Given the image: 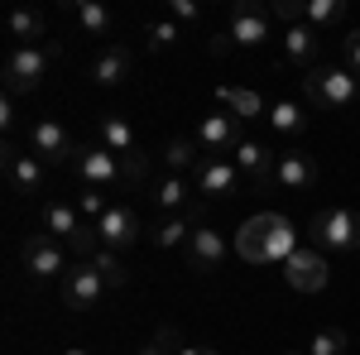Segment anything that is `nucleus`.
Segmentation results:
<instances>
[{
  "label": "nucleus",
  "instance_id": "obj_1",
  "mask_svg": "<svg viewBox=\"0 0 360 355\" xmlns=\"http://www.w3.org/2000/svg\"><path fill=\"white\" fill-rule=\"evenodd\" d=\"M293 226L274 212H264V217H250L240 226V235H236V254L245 259V264H269V259H288L293 254Z\"/></svg>",
  "mask_w": 360,
  "mask_h": 355
},
{
  "label": "nucleus",
  "instance_id": "obj_2",
  "mask_svg": "<svg viewBox=\"0 0 360 355\" xmlns=\"http://www.w3.org/2000/svg\"><path fill=\"white\" fill-rule=\"evenodd\" d=\"M303 91L317 110H346L360 101V77L346 63H327V67L317 63V67L303 72Z\"/></svg>",
  "mask_w": 360,
  "mask_h": 355
},
{
  "label": "nucleus",
  "instance_id": "obj_3",
  "mask_svg": "<svg viewBox=\"0 0 360 355\" xmlns=\"http://www.w3.org/2000/svg\"><path fill=\"white\" fill-rule=\"evenodd\" d=\"M44 231H49L53 240H68V250H72L77 259H96V250H101L96 226H86L82 212L68 207V202H49V207H44Z\"/></svg>",
  "mask_w": 360,
  "mask_h": 355
},
{
  "label": "nucleus",
  "instance_id": "obj_4",
  "mask_svg": "<svg viewBox=\"0 0 360 355\" xmlns=\"http://www.w3.org/2000/svg\"><path fill=\"white\" fill-rule=\"evenodd\" d=\"M58 63L53 44H39V49H15L5 58V96H25L49 77V67Z\"/></svg>",
  "mask_w": 360,
  "mask_h": 355
},
{
  "label": "nucleus",
  "instance_id": "obj_5",
  "mask_svg": "<svg viewBox=\"0 0 360 355\" xmlns=\"http://www.w3.org/2000/svg\"><path fill=\"white\" fill-rule=\"evenodd\" d=\"M307 235H312V245H317V250L351 254V250H360V212H346V207H336V212H317L312 226H307Z\"/></svg>",
  "mask_w": 360,
  "mask_h": 355
},
{
  "label": "nucleus",
  "instance_id": "obj_6",
  "mask_svg": "<svg viewBox=\"0 0 360 355\" xmlns=\"http://www.w3.org/2000/svg\"><path fill=\"white\" fill-rule=\"evenodd\" d=\"M245 144V120L236 115V110H217V115H202V125H197V149L207 154V159H231L236 149Z\"/></svg>",
  "mask_w": 360,
  "mask_h": 355
},
{
  "label": "nucleus",
  "instance_id": "obj_7",
  "mask_svg": "<svg viewBox=\"0 0 360 355\" xmlns=\"http://www.w3.org/2000/svg\"><path fill=\"white\" fill-rule=\"evenodd\" d=\"M106 293V278L96 273L91 259H77L72 269L63 273V307H72V312H91L96 302Z\"/></svg>",
  "mask_w": 360,
  "mask_h": 355
},
{
  "label": "nucleus",
  "instance_id": "obj_8",
  "mask_svg": "<svg viewBox=\"0 0 360 355\" xmlns=\"http://www.w3.org/2000/svg\"><path fill=\"white\" fill-rule=\"evenodd\" d=\"M77 178H82V188H115V183H125L120 178V159H115L106 144H77Z\"/></svg>",
  "mask_w": 360,
  "mask_h": 355
},
{
  "label": "nucleus",
  "instance_id": "obj_9",
  "mask_svg": "<svg viewBox=\"0 0 360 355\" xmlns=\"http://www.w3.org/2000/svg\"><path fill=\"white\" fill-rule=\"evenodd\" d=\"M96 235H101V245L106 250H135L144 240V221H139L135 207H106V217L96 221Z\"/></svg>",
  "mask_w": 360,
  "mask_h": 355
},
{
  "label": "nucleus",
  "instance_id": "obj_10",
  "mask_svg": "<svg viewBox=\"0 0 360 355\" xmlns=\"http://www.w3.org/2000/svg\"><path fill=\"white\" fill-rule=\"evenodd\" d=\"M25 269H29V278H58V273H68L72 264H68V250L58 245L49 231H34L25 240Z\"/></svg>",
  "mask_w": 360,
  "mask_h": 355
},
{
  "label": "nucleus",
  "instance_id": "obj_11",
  "mask_svg": "<svg viewBox=\"0 0 360 355\" xmlns=\"http://www.w3.org/2000/svg\"><path fill=\"white\" fill-rule=\"evenodd\" d=\"M5 183H10V192H20V197H39L44 183H49V164L25 154V149H15V144H5Z\"/></svg>",
  "mask_w": 360,
  "mask_h": 355
},
{
  "label": "nucleus",
  "instance_id": "obj_12",
  "mask_svg": "<svg viewBox=\"0 0 360 355\" xmlns=\"http://www.w3.org/2000/svg\"><path fill=\"white\" fill-rule=\"evenodd\" d=\"M29 154L44 159L49 168H58V164H72V159H77V144L68 139V130H63L58 120H34V130H29Z\"/></svg>",
  "mask_w": 360,
  "mask_h": 355
},
{
  "label": "nucleus",
  "instance_id": "obj_13",
  "mask_svg": "<svg viewBox=\"0 0 360 355\" xmlns=\"http://www.w3.org/2000/svg\"><path fill=\"white\" fill-rule=\"evenodd\" d=\"M231 164L240 168L245 188H274V178H278V154H274V149H264L259 139H245V144L231 154Z\"/></svg>",
  "mask_w": 360,
  "mask_h": 355
},
{
  "label": "nucleus",
  "instance_id": "obj_14",
  "mask_svg": "<svg viewBox=\"0 0 360 355\" xmlns=\"http://www.w3.org/2000/svg\"><path fill=\"white\" fill-rule=\"evenodd\" d=\"M226 29H231L236 49H259V44H269V10L255 5V0H236Z\"/></svg>",
  "mask_w": 360,
  "mask_h": 355
},
{
  "label": "nucleus",
  "instance_id": "obj_15",
  "mask_svg": "<svg viewBox=\"0 0 360 355\" xmlns=\"http://www.w3.org/2000/svg\"><path fill=\"white\" fill-rule=\"evenodd\" d=\"M283 278H288V288H298V293H322V288H327V259H322L317 250H293V254L283 259Z\"/></svg>",
  "mask_w": 360,
  "mask_h": 355
},
{
  "label": "nucleus",
  "instance_id": "obj_16",
  "mask_svg": "<svg viewBox=\"0 0 360 355\" xmlns=\"http://www.w3.org/2000/svg\"><path fill=\"white\" fill-rule=\"evenodd\" d=\"M240 188H245V178H240V168L231 159H202L197 192H207V197H240Z\"/></svg>",
  "mask_w": 360,
  "mask_h": 355
},
{
  "label": "nucleus",
  "instance_id": "obj_17",
  "mask_svg": "<svg viewBox=\"0 0 360 355\" xmlns=\"http://www.w3.org/2000/svg\"><path fill=\"white\" fill-rule=\"evenodd\" d=\"M188 264H193L197 273H212L226 264V240L221 231H212V226H197L193 240H188Z\"/></svg>",
  "mask_w": 360,
  "mask_h": 355
},
{
  "label": "nucleus",
  "instance_id": "obj_18",
  "mask_svg": "<svg viewBox=\"0 0 360 355\" xmlns=\"http://www.w3.org/2000/svg\"><path fill=\"white\" fill-rule=\"evenodd\" d=\"M202 226V207H188L183 217H159L149 226V240L159 250H178L183 240H193V231Z\"/></svg>",
  "mask_w": 360,
  "mask_h": 355
},
{
  "label": "nucleus",
  "instance_id": "obj_19",
  "mask_svg": "<svg viewBox=\"0 0 360 355\" xmlns=\"http://www.w3.org/2000/svg\"><path fill=\"white\" fill-rule=\"evenodd\" d=\"M312 183H317V164H312V154H298V149L278 154V178H274V188H283V192H307Z\"/></svg>",
  "mask_w": 360,
  "mask_h": 355
},
{
  "label": "nucleus",
  "instance_id": "obj_20",
  "mask_svg": "<svg viewBox=\"0 0 360 355\" xmlns=\"http://www.w3.org/2000/svg\"><path fill=\"white\" fill-rule=\"evenodd\" d=\"M317 53H322V34L312 25H293L283 34V58L298 63V67H317Z\"/></svg>",
  "mask_w": 360,
  "mask_h": 355
},
{
  "label": "nucleus",
  "instance_id": "obj_21",
  "mask_svg": "<svg viewBox=\"0 0 360 355\" xmlns=\"http://www.w3.org/2000/svg\"><path fill=\"white\" fill-rule=\"evenodd\" d=\"M130 72H135V53H130L125 44H111L106 53L96 58V67H91V77H96L101 86H120Z\"/></svg>",
  "mask_w": 360,
  "mask_h": 355
},
{
  "label": "nucleus",
  "instance_id": "obj_22",
  "mask_svg": "<svg viewBox=\"0 0 360 355\" xmlns=\"http://www.w3.org/2000/svg\"><path fill=\"white\" fill-rule=\"evenodd\" d=\"M149 202H154L164 217H183V212H188V183L173 178V173H164V178L149 183Z\"/></svg>",
  "mask_w": 360,
  "mask_h": 355
},
{
  "label": "nucleus",
  "instance_id": "obj_23",
  "mask_svg": "<svg viewBox=\"0 0 360 355\" xmlns=\"http://www.w3.org/2000/svg\"><path fill=\"white\" fill-rule=\"evenodd\" d=\"M217 101L226 110H236L240 120H255V115H269V101L259 96V91H250V86H217Z\"/></svg>",
  "mask_w": 360,
  "mask_h": 355
},
{
  "label": "nucleus",
  "instance_id": "obj_24",
  "mask_svg": "<svg viewBox=\"0 0 360 355\" xmlns=\"http://www.w3.org/2000/svg\"><path fill=\"white\" fill-rule=\"evenodd\" d=\"M159 159H164V168L173 173V178H188V173L202 168V159H197V139H168Z\"/></svg>",
  "mask_w": 360,
  "mask_h": 355
},
{
  "label": "nucleus",
  "instance_id": "obj_25",
  "mask_svg": "<svg viewBox=\"0 0 360 355\" xmlns=\"http://www.w3.org/2000/svg\"><path fill=\"white\" fill-rule=\"evenodd\" d=\"M101 144L111 149L115 159H125V154H135V130H130V120H120V115H101Z\"/></svg>",
  "mask_w": 360,
  "mask_h": 355
},
{
  "label": "nucleus",
  "instance_id": "obj_26",
  "mask_svg": "<svg viewBox=\"0 0 360 355\" xmlns=\"http://www.w3.org/2000/svg\"><path fill=\"white\" fill-rule=\"evenodd\" d=\"M72 15H77V25H82L86 39H106V34H111V10L96 5V0H72Z\"/></svg>",
  "mask_w": 360,
  "mask_h": 355
},
{
  "label": "nucleus",
  "instance_id": "obj_27",
  "mask_svg": "<svg viewBox=\"0 0 360 355\" xmlns=\"http://www.w3.org/2000/svg\"><path fill=\"white\" fill-rule=\"evenodd\" d=\"M10 34L20 39V49H39V39H44V15L15 10V15H10Z\"/></svg>",
  "mask_w": 360,
  "mask_h": 355
},
{
  "label": "nucleus",
  "instance_id": "obj_28",
  "mask_svg": "<svg viewBox=\"0 0 360 355\" xmlns=\"http://www.w3.org/2000/svg\"><path fill=\"white\" fill-rule=\"evenodd\" d=\"M269 125H274L278 135H303L307 115L298 110V101H274V106H269Z\"/></svg>",
  "mask_w": 360,
  "mask_h": 355
},
{
  "label": "nucleus",
  "instance_id": "obj_29",
  "mask_svg": "<svg viewBox=\"0 0 360 355\" xmlns=\"http://www.w3.org/2000/svg\"><path fill=\"white\" fill-rule=\"evenodd\" d=\"M120 178H125V183H130V188H149V183H154V159H149V154H125V159H120Z\"/></svg>",
  "mask_w": 360,
  "mask_h": 355
},
{
  "label": "nucleus",
  "instance_id": "obj_30",
  "mask_svg": "<svg viewBox=\"0 0 360 355\" xmlns=\"http://www.w3.org/2000/svg\"><path fill=\"white\" fill-rule=\"evenodd\" d=\"M346 20V0H307V25L312 29H332Z\"/></svg>",
  "mask_w": 360,
  "mask_h": 355
},
{
  "label": "nucleus",
  "instance_id": "obj_31",
  "mask_svg": "<svg viewBox=\"0 0 360 355\" xmlns=\"http://www.w3.org/2000/svg\"><path fill=\"white\" fill-rule=\"evenodd\" d=\"M178 39H183V25H178V20H159V25H149V34H144V49H149V53H164Z\"/></svg>",
  "mask_w": 360,
  "mask_h": 355
},
{
  "label": "nucleus",
  "instance_id": "obj_32",
  "mask_svg": "<svg viewBox=\"0 0 360 355\" xmlns=\"http://www.w3.org/2000/svg\"><path fill=\"white\" fill-rule=\"evenodd\" d=\"M91 264H96V273H101V278H106V288H120V283H125V278H130V273H125V264H120V254H115V250H96V259H91Z\"/></svg>",
  "mask_w": 360,
  "mask_h": 355
},
{
  "label": "nucleus",
  "instance_id": "obj_33",
  "mask_svg": "<svg viewBox=\"0 0 360 355\" xmlns=\"http://www.w3.org/2000/svg\"><path fill=\"white\" fill-rule=\"evenodd\" d=\"M346 331L341 327H327V331H317L312 341H307V355H346Z\"/></svg>",
  "mask_w": 360,
  "mask_h": 355
},
{
  "label": "nucleus",
  "instance_id": "obj_34",
  "mask_svg": "<svg viewBox=\"0 0 360 355\" xmlns=\"http://www.w3.org/2000/svg\"><path fill=\"white\" fill-rule=\"evenodd\" d=\"M183 351V336H178V327H159L154 336H149V346H139V355H178Z\"/></svg>",
  "mask_w": 360,
  "mask_h": 355
},
{
  "label": "nucleus",
  "instance_id": "obj_35",
  "mask_svg": "<svg viewBox=\"0 0 360 355\" xmlns=\"http://www.w3.org/2000/svg\"><path fill=\"white\" fill-rule=\"evenodd\" d=\"M106 207H111V202L101 197V188H77V212H82V217L101 221V217H106Z\"/></svg>",
  "mask_w": 360,
  "mask_h": 355
},
{
  "label": "nucleus",
  "instance_id": "obj_36",
  "mask_svg": "<svg viewBox=\"0 0 360 355\" xmlns=\"http://www.w3.org/2000/svg\"><path fill=\"white\" fill-rule=\"evenodd\" d=\"M269 15H278L288 29H293V25H307V0H274V5H269Z\"/></svg>",
  "mask_w": 360,
  "mask_h": 355
},
{
  "label": "nucleus",
  "instance_id": "obj_37",
  "mask_svg": "<svg viewBox=\"0 0 360 355\" xmlns=\"http://www.w3.org/2000/svg\"><path fill=\"white\" fill-rule=\"evenodd\" d=\"M168 20H178V25H202V5H197V0H168Z\"/></svg>",
  "mask_w": 360,
  "mask_h": 355
},
{
  "label": "nucleus",
  "instance_id": "obj_38",
  "mask_svg": "<svg viewBox=\"0 0 360 355\" xmlns=\"http://www.w3.org/2000/svg\"><path fill=\"white\" fill-rule=\"evenodd\" d=\"M341 53H346V67L360 77V29H351L346 34V44H341Z\"/></svg>",
  "mask_w": 360,
  "mask_h": 355
},
{
  "label": "nucleus",
  "instance_id": "obj_39",
  "mask_svg": "<svg viewBox=\"0 0 360 355\" xmlns=\"http://www.w3.org/2000/svg\"><path fill=\"white\" fill-rule=\"evenodd\" d=\"M231 49H236V39H231V29H217V34L207 39V53H212V58H226Z\"/></svg>",
  "mask_w": 360,
  "mask_h": 355
},
{
  "label": "nucleus",
  "instance_id": "obj_40",
  "mask_svg": "<svg viewBox=\"0 0 360 355\" xmlns=\"http://www.w3.org/2000/svg\"><path fill=\"white\" fill-rule=\"evenodd\" d=\"M178 355H221V351H212V346H183Z\"/></svg>",
  "mask_w": 360,
  "mask_h": 355
},
{
  "label": "nucleus",
  "instance_id": "obj_41",
  "mask_svg": "<svg viewBox=\"0 0 360 355\" xmlns=\"http://www.w3.org/2000/svg\"><path fill=\"white\" fill-rule=\"evenodd\" d=\"M288 355H307V351H288Z\"/></svg>",
  "mask_w": 360,
  "mask_h": 355
},
{
  "label": "nucleus",
  "instance_id": "obj_42",
  "mask_svg": "<svg viewBox=\"0 0 360 355\" xmlns=\"http://www.w3.org/2000/svg\"><path fill=\"white\" fill-rule=\"evenodd\" d=\"M68 355H86V351H68Z\"/></svg>",
  "mask_w": 360,
  "mask_h": 355
}]
</instances>
